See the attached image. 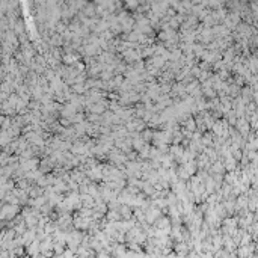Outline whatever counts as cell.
Masks as SVG:
<instances>
[{
  "label": "cell",
  "instance_id": "obj_1",
  "mask_svg": "<svg viewBox=\"0 0 258 258\" xmlns=\"http://www.w3.org/2000/svg\"><path fill=\"white\" fill-rule=\"evenodd\" d=\"M141 137L143 139L145 143H148L149 141H153V130H143L141 133Z\"/></svg>",
  "mask_w": 258,
  "mask_h": 258
},
{
  "label": "cell",
  "instance_id": "obj_2",
  "mask_svg": "<svg viewBox=\"0 0 258 258\" xmlns=\"http://www.w3.org/2000/svg\"><path fill=\"white\" fill-rule=\"evenodd\" d=\"M250 250H252V248H248V246H242L240 249H239V254H240V257L242 258H248L250 254Z\"/></svg>",
  "mask_w": 258,
  "mask_h": 258
},
{
  "label": "cell",
  "instance_id": "obj_3",
  "mask_svg": "<svg viewBox=\"0 0 258 258\" xmlns=\"http://www.w3.org/2000/svg\"><path fill=\"white\" fill-rule=\"evenodd\" d=\"M158 39H160L162 42H166V41H169V36H168V33L164 30H160L158 32Z\"/></svg>",
  "mask_w": 258,
  "mask_h": 258
}]
</instances>
